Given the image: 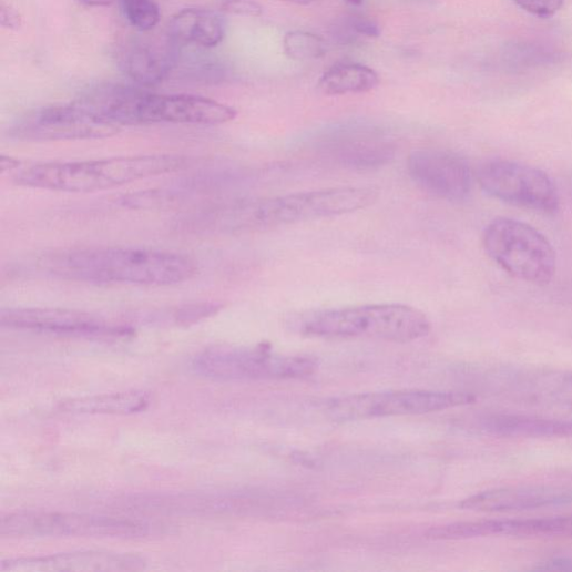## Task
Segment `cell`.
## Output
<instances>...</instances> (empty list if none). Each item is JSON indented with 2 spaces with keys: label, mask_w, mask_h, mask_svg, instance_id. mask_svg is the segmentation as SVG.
I'll return each instance as SVG.
<instances>
[{
  "label": "cell",
  "mask_w": 572,
  "mask_h": 572,
  "mask_svg": "<svg viewBox=\"0 0 572 572\" xmlns=\"http://www.w3.org/2000/svg\"><path fill=\"white\" fill-rule=\"evenodd\" d=\"M300 330L316 338L406 344L427 337L432 325L413 307L379 304L315 313L303 320Z\"/></svg>",
  "instance_id": "obj_5"
},
{
  "label": "cell",
  "mask_w": 572,
  "mask_h": 572,
  "mask_svg": "<svg viewBox=\"0 0 572 572\" xmlns=\"http://www.w3.org/2000/svg\"><path fill=\"white\" fill-rule=\"evenodd\" d=\"M486 432L507 438H572V419L521 413H490L481 419Z\"/></svg>",
  "instance_id": "obj_19"
},
{
  "label": "cell",
  "mask_w": 572,
  "mask_h": 572,
  "mask_svg": "<svg viewBox=\"0 0 572 572\" xmlns=\"http://www.w3.org/2000/svg\"><path fill=\"white\" fill-rule=\"evenodd\" d=\"M219 9L238 17L258 18L263 14L262 7L255 0H221Z\"/></svg>",
  "instance_id": "obj_26"
},
{
  "label": "cell",
  "mask_w": 572,
  "mask_h": 572,
  "mask_svg": "<svg viewBox=\"0 0 572 572\" xmlns=\"http://www.w3.org/2000/svg\"><path fill=\"white\" fill-rule=\"evenodd\" d=\"M188 161L182 156L149 155L70 163H42L21 167L18 185L60 193H94L137 181L172 174Z\"/></svg>",
  "instance_id": "obj_4"
},
{
  "label": "cell",
  "mask_w": 572,
  "mask_h": 572,
  "mask_svg": "<svg viewBox=\"0 0 572 572\" xmlns=\"http://www.w3.org/2000/svg\"><path fill=\"white\" fill-rule=\"evenodd\" d=\"M35 265L55 278L98 285L172 286L198 273L197 262L191 256L121 246L52 251L41 255Z\"/></svg>",
  "instance_id": "obj_1"
},
{
  "label": "cell",
  "mask_w": 572,
  "mask_h": 572,
  "mask_svg": "<svg viewBox=\"0 0 572 572\" xmlns=\"http://www.w3.org/2000/svg\"><path fill=\"white\" fill-rule=\"evenodd\" d=\"M178 44L167 39L139 38L127 41L118 53L121 71L141 86H154L168 78L178 64Z\"/></svg>",
  "instance_id": "obj_17"
},
{
  "label": "cell",
  "mask_w": 572,
  "mask_h": 572,
  "mask_svg": "<svg viewBox=\"0 0 572 572\" xmlns=\"http://www.w3.org/2000/svg\"><path fill=\"white\" fill-rule=\"evenodd\" d=\"M146 560L130 553L111 551H73L49 555L3 560L2 572H91L135 571L146 568Z\"/></svg>",
  "instance_id": "obj_15"
},
{
  "label": "cell",
  "mask_w": 572,
  "mask_h": 572,
  "mask_svg": "<svg viewBox=\"0 0 572 572\" xmlns=\"http://www.w3.org/2000/svg\"><path fill=\"white\" fill-rule=\"evenodd\" d=\"M533 570L538 571H572V558L556 556L538 563Z\"/></svg>",
  "instance_id": "obj_29"
},
{
  "label": "cell",
  "mask_w": 572,
  "mask_h": 572,
  "mask_svg": "<svg viewBox=\"0 0 572 572\" xmlns=\"http://www.w3.org/2000/svg\"><path fill=\"white\" fill-rule=\"evenodd\" d=\"M497 391L527 404L572 409V371L548 368L500 371Z\"/></svg>",
  "instance_id": "obj_16"
},
{
  "label": "cell",
  "mask_w": 572,
  "mask_h": 572,
  "mask_svg": "<svg viewBox=\"0 0 572 572\" xmlns=\"http://www.w3.org/2000/svg\"><path fill=\"white\" fill-rule=\"evenodd\" d=\"M377 200L378 192L370 187H336L238 201L202 211L186 227L203 233L263 232L351 214Z\"/></svg>",
  "instance_id": "obj_2"
},
{
  "label": "cell",
  "mask_w": 572,
  "mask_h": 572,
  "mask_svg": "<svg viewBox=\"0 0 572 572\" xmlns=\"http://www.w3.org/2000/svg\"><path fill=\"white\" fill-rule=\"evenodd\" d=\"M316 359L282 356L264 349L214 347L200 353L192 362L198 376L216 380L293 379L313 375Z\"/></svg>",
  "instance_id": "obj_7"
},
{
  "label": "cell",
  "mask_w": 572,
  "mask_h": 572,
  "mask_svg": "<svg viewBox=\"0 0 572 572\" xmlns=\"http://www.w3.org/2000/svg\"><path fill=\"white\" fill-rule=\"evenodd\" d=\"M152 533L145 522L92 514L24 511L0 521V534L17 538H142Z\"/></svg>",
  "instance_id": "obj_8"
},
{
  "label": "cell",
  "mask_w": 572,
  "mask_h": 572,
  "mask_svg": "<svg viewBox=\"0 0 572 572\" xmlns=\"http://www.w3.org/2000/svg\"><path fill=\"white\" fill-rule=\"evenodd\" d=\"M525 12L542 19L555 16L563 6V0H514Z\"/></svg>",
  "instance_id": "obj_25"
},
{
  "label": "cell",
  "mask_w": 572,
  "mask_h": 572,
  "mask_svg": "<svg viewBox=\"0 0 572 572\" xmlns=\"http://www.w3.org/2000/svg\"><path fill=\"white\" fill-rule=\"evenodd\" d=\"M488 255L508 274L532 284H548L555 273L551 243L529 224L513 218L491 222L483 234Z\"/></svg>",
  "instance_id": "obj_6"
},
{
  "label": "cell",
  "mask_w": 572,
  "mask_h": 572,
  "mask_svg": "<svg viewBox=\"0 0 572 572\" xmlns=\"http://www.w3.org/2000/svg\"><path fill=\"white\" fill-rule=\"evenodd\" d=\"M411 181L425 193L449 202L466 201L473 186V175L460 156L441 150H417L407 161Z\"/></svg>",
  "instance_id": "obj_12"
},
{
  "label": "cell",
  "mask_w": 572,
  "mask_h": 572,
  "mask_svg": "<svg viewBox=\"0 0 572 572\" xmlns=\"http://www.w3.org/2000/svg\"><path fill=\"white\" fill-rule=\"evenodd\" d=\"M123 16L139 32L153 31L161 21V10L155 0H121Z\"/></svg>",
  "instance_id": "obj_24"
},
{
  "label": "cell",
  "mask_w": 572,
  "mask_h": 572,
  "mask_svg": "<svg viewBox=\"0 0 572 572\" xmlns=\"http://www.w3.org/2000/svg\"><path fill=\"white\" fill-rule=\"evenodd\" d=\"M378 84L379 76L372 69L358 63H340L321 76L318 88L326 95H344L368 92Z\"/></svg>",
  "instance_id": "obj_22"
},
{
  "label": "cell",
  "mask_w": 572,
  "mask_h": 572,
  "mask_svg": "<svg viewBox=\"0 0 572 572\" xmlns=\"http://www.w3.org/2000/svg\"><path fill=\"white\" fill-rule=\"evenodd\" d=\"M118 126L150 124L219 125L237 112L218 101L192 94H159L120 85L100 86L78 99Z\"/></svg>",
  "instance_id": "obj_3"
},
{
  "label": "cell",
  "mask_w": 572,
  "mask_h": 572,
  "mask_svg": "<svg viewBox=\"0 0 572 572\" xmlns=\"http://www.w3.org/2000/svg\"><path fill=\"white\" fill-rule=\"evenodd\" d=\"M473 394L435 390H389L356 394L327 402V413L335 420L422 415L473 404Z\"/></svg>",
  "instance_id": "obj_9"
},
{
  "label": "cell",
  "mask_w": 572,
  "mask_h": 572,
  "mask_svg": "<svg viewBox=\"0 0 572 572\" xmlns=\"http://www.w3.org/2000/svg\"><path fill=\"white\" fill-rule=\"evenodd\" d=\"M151 404L150 392L131 390L71 399L62 402L60 409L79 415H130L146 410Z\"/></svg>",
  "instance_id": "obj_21"
},
{
  "label": "cell",
  "mask_w": 572,
  "mask_h": 572,
  "mask_svg": "<svg viewBox=\"0 0 572 572\" xmlns=\"http://www.w3.org/2000/svg\"><path fill=\"white\" fill-rule=\"evenodd\" d=\"M346 2L353 6H359L364 2V0H346Z\"/></svg>",
  "instance_id": "obj_33"
},
{
  "label": "cell",
  "mask_w": 572,
  "mask_h": 572,
  "mask_svg": "<svg viewBox=\"0 0 572 572\" xmlns=\"http://www.w3.org/2000/svg\"><path fill=\"white\" fill-rule=\"evenodd\" d=\"M223 18L210 10L187 9L178 12L168 27V35L178 45L213 49L225 38Z\"/></svg>",
  "instance_id": "obj_20"
},
{
  "label": "cell",
  "mask_w": 572,
  "mask_h": 572,
  "mask_svg": "<svg viewBox=\"0 0 572 572\" xmlns=\"http://www.w3.org/2000/svg\"><path fill=\"white\" fill-rule=\"evenodd\" d=\"M3 327L59 336L113 337L129 333L92 314L67 309H8L0 314Z\"/></svg>",
  "instance_id": "obj_13"
},
{
  "label": "cell",
  "mask_w": 572,
  "mask_h": 572,
  "mask_svg": "<svg viewBox=\"0 0 572 572\" xmlns=\"http://www.w3.org/2000/svg\"><path fill=\"white\" fill-rule=\"evenodd\" d=\"M119 131L120 127L74 101L25 114L10 127L9 135L21 141H62L101 139Z\"/></svg>",
  "instance_id": "obj_11"
},
{
  "label": "cell",
  "mask_w": 572,
  "mask_h": 572,
  "mask_svg": "<svg viewBox=\"0 0 572 572\" xmlns=\"http://www.w3.org/2000/svg\"><path fill=\"white\" fill-rule=\"evenodd\" d=\"M78 2L88 8H103L121 2V0H78Z\"/></svg>",
  "instance_id": "obj_31"
},
{
  "label": "cell",
  "mask_w": 572,
  "mask_h": 572,
  "mask_svg": "<svg viewBox=\"0 0 572 572\" xmlns=\"http://www.w3.org/2000/svg\"><path fill=\"white\" fill-rule=\"evenodd\" d=\"M353 32L360 37L378 38L380 35V28L374 21L365 18H353L348 22Z\"/></svg>",
  "instance_id": "obj_27"
},
{
  "label": "cell",
  "mask_w": 572,
  "mask_h": 572,
  "mask_svg": "<svg viewBox=\"0 0 572 572\" xmlns=\"http://www.w3.org/2000/svg\"><path fill=\"white\" fill-rule=\"evenodd\" d=\"M0 167H2V172L6 173L19 171L22 166L19 160L3 156L2 162H0Z\"/></svg>",
  "instance_id": "obj_30"
},
{
  "label": "cell",
  "mask_w": 572,
  "mask_h": 572,
  "mask_svg": "<svg viewBox=\"0 0 572 572\" xmlns=\"http://www.w3.org/2000/svg\"><path fill=\"white\" fill-rule=\"evenodd\" d=\"M284 2L294 3L298 6H310L320 2V0H284Z\"/></svg>",
  "instance_id": "obj_32"
},
{
  "label": "cell",
  "mask_w": 572,
  "mask_h": 572,
  "mask_svg": "<svg viewBox=\"0 0 572 572\" xmlns=\"http://www.w3.org/2000/svg\"><path fill=\"white\" fill-rule=\"evenodd\" d=\"M572 504V489L552 486L509 487L482 491L460 507L477 512H520Z\"/></svg>",
  "instance_id": "obj_18"
},
{
  "label": "cell",
  "mask_w": 572,
  "mask_h": 572,
  "mask_svg": "<svg viewBox=\"0 0 572 572\" xmlns=\"http://www.w3.org/2000/svg\"><path fill=\"white\" fill-rule=\"evenodd\" d=\"M283 49L295 61H309L323 58L327 52V44L314 33L294 31L284 37Z\"/></svg>",
  "instance_id": "obj_23"
},
{
  "label": "cell",
  "mask_w": 572,
  "mask_h": 572,
  "mask_svg": "<svg viewBox=\"0 0 572 572\" xmlns=\"http://www.w3.org/2000/svg\"><path fill=\"white\" fill-rule=\"evenodd\" d=\"M0 24H2L4 29L18 31L22 28L23 21L16 9L3 3L2 9H0Z\"/></svg>",
  "instance_id": "obj_28"
},
{
  "label": "cell",
  "mask_w": 572,
  "mask_h": 572,
  "mask_svg": "<svg viewBox=\"0 0 572 572\" xmlns=\"http://www.w3.org/2000/svg\"><path fill=\"white\" fill-rule=\"evenodd\" d=\"M319 150L339 166L351 171H375L395 160V143L380 132L366 129H339L325 135Z\"/></svg>",
  "instance_id": "obj_14"
},
{
  "label": "cell",
  "mask_w": 572,
  "mask_h": 572,
  "mask_svg": "<svg viewBox=\"0 0 572 572\" xmlns=\"http://www.w3.org/2000/svg\"><path fill=\"white\" fill-rule=\"evenodd\" d=\"M481 187L494 198L541 213H554L559 196L551 178L542 171L510 161H492L478 174Z\"/></svg>",
  "instance_id": "obj_10"
}]
</instances>
